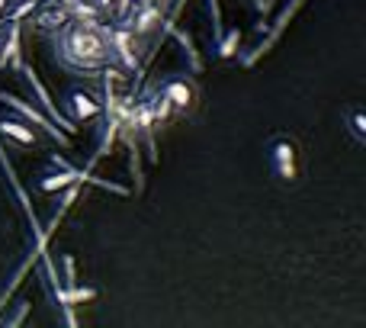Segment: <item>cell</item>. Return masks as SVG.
Masks as SVG:
<instances>
[{
    "mask_svg": "<svg viewBox=\"0 0 366 328\" xmlns=\"http://www.w3.org/2000/svg\"><path fill=\"white\" fill-rule=\"evenodd\" d=\"M0 68L19 71L23 68V55H19V23H10V32L0 46Z\"/></svg>",
    "mask_w": 366,
    "mask_h": 328,
    "instance_id": "obj_10",
    "label": "cell"
},
{
    "mask_svg": "<svg viewBox=\"0 0 366 328\" xmlns=\"http://www.w3.org/2000/svg\"><path fill=\"white\" fill-rule=\"evenodd\" d=\"M132 32L129 26L122 29H110V46H113V58H119L125 68H139V48L132 46Z\"/></svg>",
    "mask_w": 366,
    "mask_h": 328,
    "instance_id": "obj_8",
    "label": "cell"
},
{
    "mask_svg": "<svg viewBox=\"0 0 366 328\" xmlns=\"http://www.w3.org/2000/svg\"><path fill=\"white\" fill-rule=\"evenodd\" d=\"M350 132H354L357 145H366V116L360 110L350 113Z\"/></svg>",
    "mask_w": 366,
    "mask_h": 328,
    "instance_id": "obj_17",
    "label": "cell"
},
{
    "mask_svg": "<svg viewBox=\"0 0 366 328\" xmlns=\"http://www.w3.org/2000/svg\"><path fill=\"white\" fill-rule=\"evenodd\" d=\"M0 104H7L10 110H17L19 116H23V119H29L32 126H39V129L45 132V135H52V139H55L58 145H61V148H68V135H65L61 129H58V126H52V119H48V116H42V113H39L32 104L19 100L17 94H7V90H0Z\"/></svg>",
    "mask_w": 366,
    "mask_h": 328,
    "instance_id": "obj_4",
    "label": "cell"
},
{
    "mask_svg": "<svg viewBox=\"0 0 366 328\" xmlns=\"http://www.w3.org/2000/svg\"><path fill=\"white\" fill-rule=\"evenodd\" d=\"M161 19H164V0H161V3H158V0L141 3V7H135V17L129 19V32H132V36H148Z\"/></svg>",
    "mask_w": 366,
    "mask_h": 328,
    "instance_id": "obj_5",
    "label": "cell"
},
{
    "mask_svg": "<svg viewBox=\"0 0 366 328\" xmlns=\"http://www.w3.org/2000/svg\"><path fill=\"white\" fill-rule=\"evenodd\" d=\"M61 267H65V290L68 287H74V283H81L77 280V267H74V258H71V254H61Z\"/></svg>",
    "mask_w": 366,
    "mask_h": 328,
    "instance_id": "obj_19",
    "label": "cell"
},
{
    "mask_svg": "<svg viewBox=\"0 0 366 328\" xmlns=\"http://www.w3.org/2000/svg\"><path fill=\"white\" fill-rule=\"evenodd\" d=\"M209 3V13H212V39H222V32H225V26H222V10H218V0H206Z\"/></svg>",
    "mask_w": 366,
    "mask_h": 328,
    "instance_id": "obj_18",
    "label": "cell"
},
{
    "mask_svg": "<svg viewBox=\"0 0 366 328\" xmlns=\"http://www.w3.org/2000/svg\"><path fill=\"white\" fill-rule=\"evenodd\" d=\"M58 61L71 71H100L116 61L110 46V26L100 19H65L55 36Z\"/></svg>",
    "mask_w": 366,
    "mask_h": 328,
    "instance_id": "obj_1",
    "label": "cell"
},
{
    "mask_svg": "<svg viewBox=\"0 0 366 328\" xmlns=\"http://www.w3.org/2000/svg\"><path fill=\"white\" fill-rule=\"evenodd\" d=\"M65 116L71 122L94 119V116H100V104H96L90 94H84V90H71V94L65 97Z\"/></svg>",
    "mask_w": 366,
    "mask_h": 328,
    "instance_id": "obj_7",
    "label": "cell"
},
{
    "mask_svg": "<svg viewBox=\"0 0 366 328\" xmlns=\"http://www.w3.org/2000/svg\"><path fill=\"white\" fill-rule=\"evenodd\" d=\"M65 10H68V19H100V7L87 3V0H68Z\"/></svg>",
    "mask_w": 366,
    "mask_h": 328,
    "instance_id": "obj_13",
    "label": "cell"
},
{
    "mask_svg": "<svg viewBox=\"0 0 366 328\" xmlns=\"http://www.w3.org/2000/svg\"><path fill=\"white\" fill-rule=\"evenodd\" d=\"M32 10H36V0H23V3L7 17V23H19V19L26 17V13H32Z\"/></svg>",
    "mask_w": 366,
    "mask_h": 328,
    "instance_id": "obj_20",
    "label": "cell"
},
{
    "mask_svg": "<svg viewBox=\"0 0 366 328\" xmlns=\"http://www.w3.org/2000/svg\"><path fill=\"white\" fill-rule=\"evenodd\" d=\"M238 46H241V29H238V26L235 29H225V32H222V39L216 42V48H218L216 55L218 58H232L238 52Z\"/></svg>",
    "mask_w": 366,
    "mask_h": 328,
    "instance_id": "obj_12",
    "label": "cell"
},
{
    "mask_svg": "<svg viewBox=\"0 0 366 328\" xmlns=\"http://www.w3.org/2000/svg\"><path fill=\"white\" fill-rule=\"evenodd\" d=\"M158 94L167 97L170 106H174V113H193V110H196V104H199V84L193 81V77H187V75L161 77Z\"/></svg>",
    "mask_w": 366,
    "mask_h": 328,
    "instance_id": "obj_3",
    "label": "cell"
},
{
    "mask_svg": "<svg viewBox=\"0 0 366 328\" xmlns=\"http://www.w3.org/2000/svg\"><path fill=\"white\" fill-rule=\"evenodd\" d=\"M26 312H29V302H17V312L7 319V328H17L23 325V319H26Z\"/></svg>",
    "mask_w": 366,
    "mask_h": 328,
    "instance_id": "obj_21",
    "label": "cell"
},
{
    "mask_svg": "<svg viewBox=\"0 0 366 328\" xmlns=\"http://www.w3.org/2000/svg\"><path fill=\"white\" fill-rule=\"evenodd\" d=\"M267 161H270V168L276 177L292 184V180L299 177V145H296V139H289V135H273V139L267 142Z\"/></svg>",
    "mask_w": 366,
    "mask_h": 328,
    "instance_id": "obj_2",
    "label": "cell"
},
{
    "mask_svg": "<svg viewBox=\"0 0 366 328\" xmlns=\"http://www.w3.org/2000/svg\"><path fill=\"white\" fill-rule=\"evenodd\" d=\"M148 100H151V116H154V126H164V122L174 116V106H170V100H167V97H161V94L148 97Z\"/></svg>",
    "mask_w": 366,
    "mask_h": 328,
    "instance_id": "obj_14",
    "label": "cell"
},
{
    "mask_svg": "<svg viewBox=\"0 0 366 328\" xmlns=\"http://www.w3.org/2000/svg\"><path fill=\"white\" fill-rule=\"evenodd\" d=\"M94 296H96L94 287H81V283L68 287V302H71V306H77V302H87V300H94Z\"/></svg>",
    "mask_w": 366,
    "mask_h": 328,
    "instance_id": "obj_16",
    "label": "cell"
},
{
    "mask_svg": "<svg viewBox=\"0 0 366 328\" xmlns=\"http://www.w3.org/2000/svg\"><path fill=\"white\" fill-rule=\"evenodd\" d=\"M0 132H3L7 139H13L17 145H23V148L36 145V129L26 126L23 119H17V116H0Z\"/></svg>",
    "mask_w": 366,
    "mask_h": 328,
    "instance_id": "obj_9",
    "label": "cell"
},
{
    "mask_svg": "<svg viewBox=\"0 0 366 328\" xmlns=\"http://www.w3.org/2000/svg\"><path fill=\"white\" fill-rule=\"evenodd\" d=\"M170 32H174V39L180 42V48L187 52L190 71H193V75H199V71H203V58H199V55H196V48H193V36H190V32H183V29H170Z\"/></svg>",
    "mask_w": 366,
    "mask_h": 328,
    "instance_id": "obj_11",
    "label": "cell"
},
{
    "mask_svg": "<svg viewBox=\"0 0 366 328\" xmlns=\"http://www.w3.org/2000/svg\"><path fill=\"white\" fill-rule=\"evenodd\" d=\"M65 19H68V10H45V13L36 17V26L39 29H58Z\"/></svg>",
    "mask_w": 366,
    "mask_h": 328,
    "instance_id": "obj_15",
    "label": "cell"
},
{
    "mask_svg": "<svg viewBox=\"0 0 366 328\" xmlns=\"http://www.w3.org/2000/svg\"><path fill=\"white\" fill-rule=\"evenodd\" d=\"M3 10H7V0H0V13H3Z\"/></svg>",
    "mask_w": 366,
    "mask_h": 328,
    "instance_id": "obj_23",
    "label": "cell"
},
{
    "mask_svg": "<svg viewBox=\"0 0 366 328\" xmlns=\"http://www.w3.org/2000/svg\"><path fill=\"white\" fill-rule=\"evenodd\" d=\"M19 71H23V77H26V84L32 87V90H36V97H39V104H42V110H48V116H52V119H58V126H61V129L74 135V132H77V126H74L71 119H68V116H61V113L55 110V104L48 100V90L42 87V81L36 77V71H32V68L26 65V61H23V68H19Z\"/></svg>",
    "mask_w": 366,
    "mask_h": 328,
    "instance_id": "obj_6",
    "label": "cell"
},
{
    "mask_svg": "<svg viewBox=\"0 0 366 328\" xmlns=\"http://www.w3.org/2000/svg\"><path fill=\"white\" fill-rule=\"evenodd\" d=\"M257 3V10H267V0H254Z\"/></svg>",
    "mask_w": 366,
    "mask_h": 328,
    "instance_id": "obj_22",
    "label": "cell"
}]
</instances>
